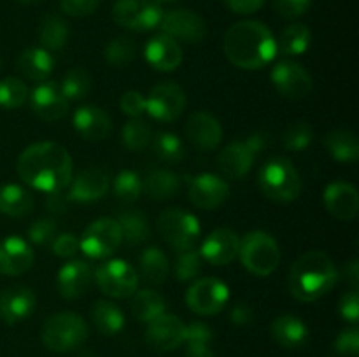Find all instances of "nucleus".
<instances>
[{
	"label": "nucleus",
	"mask_w": 359,
	"mask_h": 357,
	"mask_svg": "<svg viewBox=\"0 0 359 357\" xmlns=\"http://www.w3.org/2000/svg\"><path fill=\"white\" fill-rule=\"evenodd\" d=\"M18 177L35 191L62 192L74 177V161L69 150L56 142H37L20 154Z\"/></svg>",
	"instance_id": "obj_1"
},
{
	"label": "nucleus",
	"mask_w": 359,
	"mask_h": 357,
	"mask_svg": "<svg viewBox=\"0 0 359 357\" xmlns=\"http://www.w3.org/2000/svg\"><path fill=\"white\" fill-rule=\"evenodd\" d=\"M228 62L242 70H259L276 59L277 41L262 21H238L231 24L223 38Z\"/></svg>",
	"instance_id": "obj_2"
},
{
	"label": "nucleus",
	"mask_w": 359,
	"mask_h": 357,
	"mask_svg": "<svg viewBox=\"0 0 359 357\" xmlns=\"http://www.w3.org/2000/svg\"><path fill=\"white\" fill-rule=\"evenodd\" d=\"M339 270L328 254L321 251H309L291 265L287 287L294 300L312 303L321 300L335 287Z\"/></svg>",
	"instance_id": "obj_3"
},
{
	"label": "nucleus",
	"mask_w": 359,
	"mask_h": 357,
	"mask_svg": "<svg viewBox=\"0 0 359 357\" xmlns=\"http://www.w3.org/2000/svg\"><path fill=\"white\" fill-rule=\"evenodd\" d=\"M258 186L263 195L277 203H290L300 196L302 178L287 158L276 156L263 163L258 174Z\"/></svg>",
	"instance_id": "obj_4"
},
{
	"label": "nucleus",
	"mask_w": 359,
	"mask_h": 357,
	"mask_svg": "<svg viewBox=\"0 0 359 357\" xmlns=\"http://www.w3.org/2000/svg\"><path fill=\"white\" fill-rule=\"evenodd\" d=\"M270 140H272V135L265 130H259L249 135V139L228 144L217 154V168L226 178L241 181L251 172L258 154L270 146Z\"/></svg>",
	"instance_id": "obj_5"
},
{
	"label": "nucleus",
	"mask_w": 359,
	"mask_h": 357,
	"mask_svg": "<svg viewBox=\"0 0 359 357\" xmlns=\"http://www.w3.org/2000/svg\"><path fill=\"white\" fill-rule=\"evenodd\" d=\"M237 258L249 273L256 276H269L279 266L280 248L272 234L255 230L241 238Z\"/></svg>",
	"instance_id": "obj_6"
},
{
	"label": "nucleus",
	"mask_w": 359,
	"mask_h": 357,
	"mask_svg": "<svg viewBox=\"0 0 359 357\" xmlns=\"http://www.w3.org/2000/svg\"><path fill=\"white\" fill-rule=\"evenodd\" d=\"M88 340V324L79 314L58 312L42 326V343L56 354L81 349Z\"/></svg>",
	"instance_id": "obj_7"
},
{
	"label": "nucleus",
	"mask_w": 359,
	"mask_h": 357,
	"mask_svg": "<svg viewBox=\"0 0 359 357\" xmlns=\"http://www.w3.org/2000/svg\"><path fill=\"white\" fill-rule=\"evenodd\" d=\"M158 231L172 248L181 252L195 248L196 241L200 240L202 227H200L198 219L188 210L168 209L158 219Z\"/></svg>",
	"instance_id": "obj_8"
},
{
	"label": "nucleus",
	"mask_w": 359,
	"mask_h": 357,
	"mask_svg": "<svg viewBox=\"0 0 359 357\" xmlns=\"http://www.w3.org/2000/svg\"><path fill=\"white\" fill-rule=\"evenodd\" d=\"M123 241L121 227L112 217H100L93 220L79 238V251L95 261L109 259Z\"/></svg>",
	"instance_id": "obj_9"
},
{
	"label": "nucleus",
	"mask_w": 359,
	"mask_h": 357,
	"mask_svg": "<svg viewBox=\"0 0 359 357\" xmlns=\"http://www.w3.org/2000/svg\"><path fill=\"white\" fill-rule=\"evenodd\" d=\"M93 279L98 289L114 300L132 298L139 287L137 270L123 259H104V262L95 270Z\"/></svg>",
	"instance_id": "obj_10"
},
{
	"label": "nucleus",
	"mask_w": 359,
	"mask_h": 357,
	"mask_svg": "<svg viewBox=\"0 0 359 357\" xmlns=\"http://www.w3.org/2000/svg\"><path fill=\"white\" fill-rule=\"evenodd\" d=\"M163 9L156 0H116L112 20L132 31H149L160 27Z\"/></svg>",
	"instance_id": "obj_11"
},
{
	"label": "nucleus",
	"mask_w": 359,
	"mask_h": 357,
	"mask_svg": "<svg viewBox=\"0 0 359 357\" xmlns=\"http://www.w3.org/2000/svg\"><path fill=\"white\" fill-rule=\"evenodd\" d=\"M230 289L226 284L214 276L198 279L186 290V304L196 315H216L226 307Z\"/></svg>",
	"instance_id": "obj_12"
},
{
	"label": "nucleus",
	"mask_w": 359,
	"mask_h": 357,
	"mask_svg": "<svg viewBox=\"0 0 359 357\" xmlns=\"http://www.w3.org/2000/svg\"><path fill=\"white\" fill-rule=\"evenodd\" d=\"M186 108V93L177 83L156 84L146 97V114L158 122H172Z\"/></svg>",
	"instance_id": "obj_13"
},
{
	"label": "nucleus",
	"mask_w": 359,
	"mask_h": 357,
	"mask_svg": "<svg viewBox=\"0 0 359 357\" xmlns=\"http://www.w3.org/2000/svg\"><path fill=\"white\" fill-rule=\"evenodd\" d=\"M270 80L277 93L287 100H304L312 91L311 74L293 59L276 63L270 70Z\"/></svg>",
	"instance_id": "obj_14"
},
{
	"label": "nucleus",
	"mask_w": 359,
	"mask_h": 357,
	"mask_svg": "<svg viewBox=\"0 0 359 357\" xmlns=\"http://www.w3.org/2000/svg\"><path fill=\"white\" fill-rule=\"evenodd\" d=\"M188 200L203 210L219 209L230 198V184L221 175L203 172L188 177Z\"/></svg>",
	"instance_id": "obj_15"
},
{
	"label": "nucleus",
	"mask_w": 359,
	"mask_h": 357,
	"mask_svg": "<svg viewBox=\"0 0 359 357\" xmlns=\"http://www.w3.org/2000/svg\"><path fill=\"white\" fill-rule=\"evenodd\" d=\"M158 28H161V34L186 44H198L207 35V24L203 18L189 9L167 10L161 16Z\"/></svg>",
	"instance_id": "obj_16"
},
{
	"label": "nucleus",
	"mask_w": 359,
	"mask_h": 357,
	"mask_svg": "<svg viewBox=\"0 0 359 357\" xmlns=\"http://www.w3.org/2000/svg\"><path fill=\"white\" fill-rule=\"evenodd\" d=\"M186 324L174 314H161L154 321L147 322L146 343L154 352H172L184 345Z\"/></svg>",
	"instance_id": "obj_17"
},
{
	"label": "nucleus",
	"mask_w": 359,
	"mask_h": 357,
	"mask_svg": "<svg viewBox=\"0 0 359 357\" xmlns=\"http://www.w3.org/2000/svg\"><path fill=\"white\" fill-rule=\"evenodd\" d=\"M111 186V175L102 167L83 168L67 186V200L74 203H91L100 200Z\"/></svg>",
	"instance_id": "obj_18"
},
{
	"label": "nucleus",
	"mask_w": 359,
	"mask_h": 357,
	"mask_svg": "<svg viewBox=\"0 0 359 357\" xmlns=\"http://www.w3.org/2000/svg\"><path fill=\"white\" fill-rule=\"evenodd\" d=\"M30 108L44 121H58L69 111V100L60 90V84L53 80H42L28 93Z\"/></svg>",
	"instance_id": "obj_19"
},
{
	"label": "nucleus",
	"mask_w": 359,
	"mask_h": 357,
	"mask_svg": "<svg viewBox=\"0 0 359 357\" xmlns=\"http://www.w3.org/2000/svg\"><path fill=\"white\" fill-rule=\"evenodd\" d=\"M241 238L230 227H216L205 237L198 252L205 262L212 266H226L238 255Z\"/></svg>",
	"instance_id": "obj_20"
},
{
	"label": "nucleus",
	"mask_w": 359,
	"mask_h": 357,
	"mask_svg": "<svg viewBox=\"0 0 359 357\" xmlns=\"http://www.w3.org/2000/svg\"><path fill=\"white\" fill-rule=\"evenodd\" d=\"M186 136L200 150H214L223 140V126L210 112H193L186 122Z\"/></svg>",
	"instance_id": "obj_21"
},
{
	"label": "nucleus",
	"mask_w": 359,
	"mask_h": 357,
	"mask_svg": "<svg viewBox=\"0 0 359 357\" xmlns=\"http://www.w3.org/2000/svg\"><path fill=\"white\" fill-rule=\"evenodd\" d=\"M37 296L27 286H11L0 293V318L7 324H18L34 314Z\"/></svg>",
	"instance_id": "obj_22"
},
{
	"label": "nucleus",
	"mask_w": 359,
	"mask_h": 357,
	"mask_svg": "<svg viewBox=\"0 0 359 357\" xmlns=\"http://www.w3.org/2000/svg\"><path fill=\"white\" fill-rule=\"evenodd\" d=\"M144 58L158 72H174L182 63L181 44L168 35L156 34L144 46Z\"/></svg>",
	"instance_id": "obj_23"
},
{
	"label": "nucleus",
	"mask_w": 359,
	"mask_h": 357,
	"mask_svg": "<svg viewBox=\"0 0 359 357\" xmlns=\"http://www.w3.org/2000/svg\"><path fill=\"white\" fill-rule=\"evenodd\" d=\"M34 259V248L25 238L7 237L0 241V275H23L32 268Z\"/></svg>",
	"instance_id": "obj_24"
},
{
	"label": "nucleus",
	"mask_w": 359,
	"mask_h": 357,
	"mask_svg": "<svg viewBox=\"0 0 359 357\" xmlns=\"http://www.w3.org/2000/svg\"><path fill=\"white\" fill-rule=\"evenodd\" d=\"M93 282V272L91 266L83 259H70L69 262L60 268L56 275V287L60 296L65 300H77L86 294Z\"/></svg>",
	"instance_id": "obj_25"
},
{
	"label": "nucleus",
	"mask_w": 359,
	"mask_h": 357,
	"mask_svg": "<svg viewBox=\"0 0 359 357\" xmlns=\"http://www.w3.org/2000/svg\"><path fill=\"white\" fill-rule=\"evenodd\" d=\"M74 130L88 142L105 140L112 132V119L98 105H83L74 112Z\"/></svg>",
	"instance_id": "obj_26"
},
{
	"label": "nucleus",
	"mask_w": 359,
	"mask_h": 357,
	"mask_svg": "<svg viewBox=\"0 0 359 357\" xmlns=\"http://www.w3.org/2000/svg\"><path fill=\"white\" fill-rule=\"evenodd\" d=\"M325 206L335 219L353 220L359 210V195L353 184L344 181L332 182L325 189Z\"/></svg>",
	"instance_id": "obj_27"
},
{
	"label": "nucleus",
	"mask_w": 359,
	"mask_h": 357,
	"mask_svg": "<svg viewBox=\"0 0 359 357\" xmlns=\"http://www.w3.org/2000/svg\"><path fill=\"white\" fill-rule=\"evenodd\" d=\"M16 70L25 79L42 83L51 77L55 70V58L44 48H28L16 58Z\"/></svg>",
	"instance_id": "obj_28"
},
{
	"label": "nucleus",
	"mask_w": 359,
	"mask_h": 357,
	"mask_svg": "<svg viewBox=\"0 0 359 357\" xmlns=\"http://www.w3.org/2000/svg\"><path fill=\"white\" fill-rule=\"evenodd\" d=\"M270 335L273 342L283 349H300L309 340V328L300 317L293 314L279 315L270 326Z\"/></svg>",
	"instance_id": "obj_29"
},
{
	"label": "nucleus",
	"mask_w": 359,
	"mask_h": 357,
	"mask_svg": "<svg viewBox=\"0 0 359 357\" xmlns=\"http://www.w3.org/2000/svg\"><path fill=\"white\" fill-rule=\"evenodd\" d=\"M179 189H181L179 175L165 168H154L142 178V192L156 202L174 198L177 196Z\"/></svg>",
	"instance_id": "obj_30"
},
{
	"label": "nucleus",
	"mask_w": 359,
	"mask_h": 357,
	"mask_svg": "<svg viewBox=\"0 0 359 357\" xmlns=\"http://www.w3.org/2000/svg\"><path fill=\"white\" fill-rule=\"evenodd\" d=\"M35 205L34 195L20 184L0 186V212L9 217H25Z\"/></svg>",
	"instance_id": "obj_31"
},
{
	"label": "nucleus",
	"mask_w": 359,
	"mask_h": 357,
	"mask_svg": "<svg viewBox=\"0 0 359 357\" xmlns=\"http://www.w3.org/2000/svg\"><path fill=\"white\" fill-rule=\"evenodd\" d=\"M168 273H170V261L161 248L147 247L140 252L137 275L142 276V280L153 286H160L167 280Z\"/></svg>",
	"instance_id": "obj_32"
},
{
	"label": "nucleus",
	"mask_w": 359,
	"mask_h": 357,
	"mask_svg": "<svg viewBox=\"0 0 359 357\" xmlns=\"http://www.w3.org/2000/svg\"><path fill=\"white\" fill-rule=\"evenodd\" d=\"M323 144L333 160L340 161V163H356L358 161L359 140L356 133L349 132V130H333V132L326 133Z\"/></svg>",
	"instance_id": "obj_33"
},
{
	"label": "nucleus",
	"mask_w": 359,
	"mask_h": 357,
	"mask_svg": "<svg viewBox=\"0 0 359 357\" xmlns=\"http://www.w3.org/2000/svg\"><path fill=\"white\" fill-rule=\"evenodd\" d=\"M91 321L95 329L104 336H114L125 328V314L116 303L100 300L91 308Z\"/></svg>",
	"instance_id": "obj_34"
},
{
	"label": "nucleus",
	"mask_w": 359,
	"mask_h": 357,
	"mask_svg": "<svg viewBox=\"0 0 359 357\" xmlns=\"http://www.w3.org/2000/svg\"><path fill=\"white\" fill-rule=\"evenodd\" d=\"M312 44V31L304 23H291L277 38V52L284 56H300L309 51Z\"/></svg>",
	"instance_id": "obj_35"
},
{
	"label": "nucleus",
	"mask_w": 359,
	"mask_h": 357,
	"mask_svg": "<svg viewBox=\"0 0 359 357\" xmlns=\"http://www.w3.org/2000/svg\"><path fill=\"white\" fill-rule=\"evenodd\" d=\"M132 314L137 321L140 322H151L161 314L167 312V301L160 293L153 289H142L135 290L132 296Z\"/></svg>",
	"instance_id": "obj_36"
},
{
	"label": "nucleus",
	"mask_w": 359,
	"mask_h": 357,
	"mask_svg": "<svg viewBox=\"0 0 359 357\" xmlns=\"http://www.w3.org/2000/svg\"><path fill=\"white\" fill-rule=\"evenodd\" d=\"M69 23L63 18L56 16V14H48L44 20L41 21L39 27V41H41L42 48L51 51H62L69 42Z\"/></svg>",
	"instance_id": "obj_37"
},
{
	"label": "nucleus",
	"mask_w": 359,
	"mask_h": 357,
	"mask_svg": "<svg viewBox=\"0 0 359 357\" xmlns=\"http://www.w3.org/2000/svg\"><path fill=\"white\" fill-rule=\"evenodd\" d=\"M118 224L121 227L123 240L128 245H140L149 238L151 227L147 217L139 210H128L118 217Z\"/></svg>",
	"instance_id": "obj_38"
},
{
	"label": "nucleus",
	"mask_w": 359,
	"mask_h": 357,
	"mask_svg": "<svg viewBox=\"0 0 359 357\" xmlns=\"http://www.w3.org/2000/svg\"><path fill=\"white\" fill-rule=\"evenodd\" d=\"M121 140L123 146L128 150L139 153L144 150L153 140V130H151L149 122L142 118H132L125 122L121 130Z\"/></svg>",
	"instance_id": "obj_39"
},
{
	"label": "nucleus",
	"mask_w": 359,
	"mask_h": 357,
	"mask_svg": "<svg viewBox=\"0 0 359 357\" xmlns=\"http://www.w3.org/2000/svg\"><path fill=\"white\" fill-rule=\"evenodd\" d=\"M151 146H153V153L156 154L158 160L165 161V163H181L186 156L184 142L175 133H158L151 140Z\"/></svg>",
	"instance_id": "obj_40"
},
{
	"label": "nucleus",
	"mask_w": 359,
	"mask_h": 357,
	"mask_svg": "<svg viewBox=\"0 0 359 357\" xmlns=\"http://www.w3.org/2000/svg\"><path fill=\"white\" fill-rule=\"evenodd\" d=\"M137 44L128 35H119L114 37L107 46H105L104 58L114 69H125L135 59Z\"/></svg>",
	"instance_id": "obj_41"
},
{
	"label": "nucleus",
	"mask_w": 359,
	"mask_h": 357,
	"mask_svg": "<svg viewBox=\"0 0 359 357\" xmlns=\"http://www.w3.org/2000/svg\"><path fill=\"white\" fill-rule=\"evenodd\" d=\"M60 90L65 94L67 100H84L91 91V76L83 66H74L63 76L60 83Z\"/></svg>",
	"instance_id": "obj_42"
},
{
	"label": "nucleus",
	"mask_w": 359,
	"mask_h": 357,
	"mask_svg": "<svg viewBox=\"0 0 359 357\" xmlns=\"http://www.w3.org/2000/svg\"><path fill=\"white\" fill-rule=\"evenodd\" d=\"M203 259L196 248L177 252L174 259V265L170 266V272L174 273V279L177 282H191L202 273Z\"/></svg>",
	"instance_id": "obj_43"
},
{
	"label": "nucleus",
	"mask_w": 359,
	"mask_h": 357,
	"mask_svg": "<svg viewBox=\"0 0 359 357\" xmlns=\"http://www.w3.org/2000/svg\"><path fill=\"white\" fill-rule=\"evenodd\" d=\"M114 196L123 203H133L142 195V177L133 170H121L112 182Z\"/></svg>",
	"instance_id": "obj_44"
},
{
	"label": "nucleus",
	"mask_w": 359,
	"mask_h": 357,
	"mask_svg": "<svg viewBox=\"0 0 359 357\" xmlns=\"http://www.w3.org/2000/svg\"><path fill=\"white\" fill-rule=\"evenodd\" d=\"M28 88L18 77H6L0 80V107L6 111L20 108L28 100Z\"/></svg>",
	"instance_id": "obj_45"
},
{
	"label": "nucleus",
	"mask_w": 359,
	"mask_h": 357,
	"mask_svg": "<svg viewBox=\"0 0 359 357\" xmlns=\"http://www.w3.org/2000/svg\"><path fill=\"white\" fill-rule=\"evenodd\" d=\"M312 140H314V132L307 121H294L293 125L284 130L283 136H280V144L284 149L293 150V153L305 150L311 146Z\"/></svg>",
	"instance_id": "obj_46"
},
{
	"label": "nucleus",
	"mask_w": 359,
	"mask_h": 357,
	"mask_svg": "<svg viewBox=\"0 0 359 357\" xmlns=\"http://www.w3.org/2000/svg\"><path fill=\"white\" fill-rule=\"evenodd\" d=\"M58 234V224L53 217H42V219L34 220L28 227V240L34 245H51L55 237Z\"/></svg>",
	"instance_id": "obj_47"
},
{
	"label": "nucleus",
	"mask_w": 359,
	"mask_h": 357,
	"mask_svg": "<svg viewBox=\"0 0 359 357\" xmlns=\"http://www.w3.org/2000/svg\"><path fill=\"white\" fill-rule=\"evenodd\" d=\"M119 108L125 115L132 118H142L146 114V97L140 91L130 90L119 98Z\"/></svg>",
	"instance_id": "obj_48"
},
{
	"label": "nucleus",
	"mask_w": 359,
	"mask_h": 357,
	"mask_svg": "<svg viewBox=\"0 0 359 357\" xmlns=\"http://www.w3.org/2000/svg\"><path fill=\"white\" fill-rule=\"evenodd\" d=\"M312 0H272L273 10L284 20H297L311 9Z\"/></svg>",
	"instance_id": "obj_49"
},
{
	"label": "nucleus",
	"mask_w": 359,
	"mask_h": 357,
	"mask_svg": "<svg viewBox=\"0 0 359 357\" xmlns=\"http://www.w3.org/2000/svg\"><path fill=\"white\" fill-rule=\"evenodd\" d=\"M100 6V0H60V9L72 18H86Z\"/></svg>",
	"instance_id": "obj_50"
},
{
	"label": "nucleus",
	"mask_w": 359,
	"mask_h": 357,
	"mask_svg": "<svg viewBox=\"0 0 359 357\" xmlns=\"http://www.w3.org/2000/svg\"><path fill=\"white\" fill-rule=\"evenodd\" d=\"M339 314L344 321L351 322V324H358V321H359L358 289H351V290H347L346 294H342V296H340Z\"/></svg>",
	"instance_id": "obj_51"
},
{
	"label": "nucleus",
	"mask_w": 359,
	"mask_h": 357,
	"mask_svg": "<svg viewBox=\"0 0 359 357\" xmlns=\"http://www.w3.org/2000/svg\"><path fill=\"white\" fill-rule=\"evenodd\" d=\"M335 350L346 356H358L359 354V329L356 326L340 331L335 340Z\"/></svg>",
	"instance_id": "obj_52"
},
{
	"label": "nucleus",
	"mask_w": 359,
	"mask_h": 357,
	"mask_svg": "<svg viewBox=\"0 0 359 357\" xmlns=\"http://www.w3.org/2000/svg\"><path fill=\"white\" fill-rule=\"evenodd\" d=\"M51 251L62 259L72 258V255H76V252L79 251V238L74 233L56 234L55 240L51 241Z\"/></svg>",
	"instance_id": "obj_53"
},
{
	"label": "nucleus",
	"mask_w": 359,
	"mask_h": 357,
	"mask_svg": "<svg viewBox=\"0 0 359 357\" xmlns=\"http://www.w3.org/2000/svg\"><path fill=\"white\" fill-rule=\"evenodd\" d=\"M212 329L205 322L195 321L191 324H186V342H198V343H212Z\"/></svg>",
	"instance_id": "obj_54"
},
{
	"label": "nucleus",
	"mask_w": 359,
	"mask_h": 357,
	"mask_svg": "<svg viewBox=\"0 0 359 357\" xmlns=\"http://www.w3.org/2000/svg\"><path fill=\"white\" fill-rule=\"evenodd\" d=\"M252 318H255V312H252V308L245 303H237L230 310V321L237 326L251 324Z\"/></svg>",
	"instance_id": "obj_55"
},
{
	"label": "nucleus",
	"mask_w": 359,
	"mask_h": 357,
	"mask_svg": "<svg viewBox=\"0 0 359 357\" xmlns=\"http://www.w3.org/2000/svg\"><path fill=\"white\" fill-rule=\"evenodd\" d=\"M224 4L237 14H252L265 4V0H224Z\"/></svg>",
	"instance_id": "obj_56"
},
{
	"label": "nucleus",
	"mask_w": 359,
	"mask_h": 357,
	"mask_svg": "<svg viewBox=\"0 0 359 357\" xmlns=\"http://www.w3.org/2000/svg\"><path fill=\"white\" fill-rule=\"evenodd\" d=\"M67 202L69 200L62 192H51V195H48V200H46V209L51 214H65Z\"/></svg>",
	"instance_id": "obj_57"
},
{
	"label": "nucleus",
	"mask_w": 359,
	"mask_h": 357,
	"mask_svg": "<svg viewBox=\"0 0 359 357\" xmlns=\"http://www.w3.org/2000/svg\"><path fill=\"white\" fill-rule=\"evenodd\" d=\"M186 357H216L214 356L210 343L186 342Z\"/></svg>",
	"instance_id": "obj_58"
},
{
	"label": "nucleus",
	"mask_w": 359,
	"mask_h": 357,
	"mask_svg": "<svg viewBox=\"0 0 359 357\" xmlns=\"http://www.w3.org/2000/svg\"><path fill=\"white\" fill-rule=\"evenodd\" d=\"M344 276H346L347 282L351 284V289H358L359 287V259L353 258L351 261H347L342 268Z\"/></svg>",
	"instance_id": "obj_59"
},
{
	"label": "nucleus",
	"mask_w": 359,
	"mask_h": 357,
	"mask_svg": "<svg viewBox=\"0 0 359 357\" xmlns=\"http://www.w3.org/2000/svg\"><path fill=\"white\" fill-rule=\"evenodd\" d=\"M20 4H23V6H34V4H39L41 0H18Z\"/></svg>",
	"instance_id": "obj_60"
},
{
	"label": "nucleus",
	"mask_w": 359,
	"mask_h": 357,
	"mask_svg": "<svg viewBox=\"0 0 359 357\" xmlns=\"http://www.w3.org/2000/svg\"><path fill=\"white\" fill-rule=\"evenodd\" d=\"M158 4H160V6H163V4H172V2H175V0H156Z\"/></svg>",
	"instance_id": "obj_61"
},
{
	"label": "nucleus",
	"mask_w": 359,
	"mask_h": 357,
	"mask_svg": "<svg viewBox=\"0 0 359 357\" xmlns=\"http://www.w3.org/2000/svg\"><path fill=\"white\" fill-rule=\"evenodd\" d=\"M0 70H2V62H0Z\"/></svg>",
	"instance_id": "obj_62"
}]
</instances>
